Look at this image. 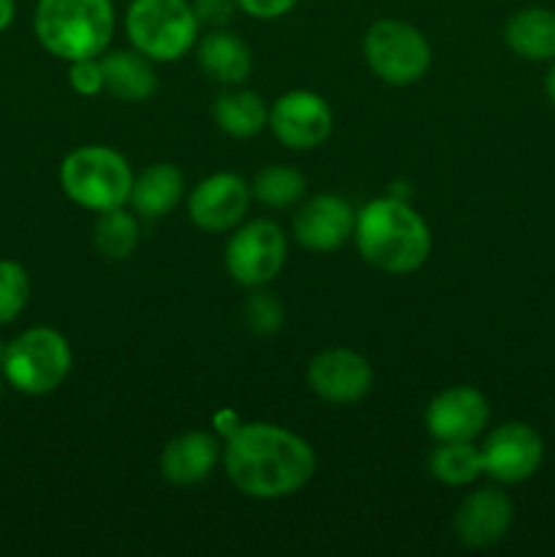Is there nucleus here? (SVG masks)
<instances>
[{
	"instance_id": "1",
	"label": "nucleus",
	"mask_w": 555,
	"mask_h": 557,
	"mask_svg": "<svg viewBox=\"0 0 555 557\" xmlns=\"http://www.w3.org/2000/svg\"><path fill=\"white\" fill-rule=\"evenodd\" d=\"M223 468L248 498L278 500L299 493L316 471L308 441L278 424H239L223 446Z\"/></svg>"
},
{
	"instance_id": "2",
	"label": "nucleus",
	"mask_w": 555,
	"mask_h": 557,
	"mask_svg": "<svg viewBox=\"0 0 555 557\" xmlns=\"http://www.w3.org/2000/svg\"><path fill=\"white\" fill-rule=\"evenodd\" d=\"M354 239L368 264L390 275H408L430 256V228L408 201L384 196L359 210Z\"/></svg>"
},
{
	"instance_id": "3",
	"label": "nucleus",
	"mask_w": 555,
	"mask_h": 557,
	"mask_svg": "<svg viewBox=\"0 0 555 557\" xmlns=\"http://www.w3.org/2000/svg\"><path fill=\"white\" fill-rule=\"evenodd\" d=\"M33 27L41 47L69 63L103 54L114 33L112 0H38Z\"/></svg>"
},
{
	"instance_id": "4",
	"label": "nucleus",
	"mask_w": 555,
	"mask_h": 557,
	"mask_svg": "<svg viewBox=\"0 0 555 557\" xmlns=\"http://www.w3.org/2000/svg\"><path fill=\"white\" fill-rule=\"evenodd\" d=\"M60 185L74 205L92 212L118 210L128 201L134 174L118 150L87 145L60 163Z\"/></svg>"
},
{
	"instance_id": "5",
	"label": "nucleus",
	"mask_w": 555,
	"mask_h": 557,
	"mask_svg": "<svg viewBox=\"0 0 555 557\" xmlns=\"http://www.w3.org/2000/svg\"><path fill=\"white\" fill-rule=\"evenodd\" d=\"M125 33L141 54L172 63L194 47L199 20L188 0H131Z\"/></svg>"
},
{
	"instance_id": "6",
	"label": "nucleus",
	"mask_w": 555,
	"mask_h": 557,
	"mask_svg": "<svg viewBox=\"0 0 555 557\" xmlns=\"http://www.w3.org/2000/svg\"><path fill=\"white\" fill-rule=\"evenodd\" d=\"M74 354L58 330L33 326L5 346L3 375L22 395H49L69 375Z\"/></svg>"
},
{
	"instance_id": "7",
	"label": "nucleus",
	"mask_w": 555,
	"mask_h": 557,
	"mask_svg": "<svg viewBox=\"0 0 555 557\" xmlns=\"http://www.w3.org/2000/svg\"><path fill=\"white\" fill-rule=\"evenodd\" d=\"M365 60L386 85H414L430 69V44L403 20H379L365 33Z\"/></svg>"
},
{
	"instance_id": "8",
	"label": "nucleus",
	"mask_w": 555,
	"mask_h": 557,
	"mask_svg": "<svg viewBox=\"0 0 555 557\" xmlns=\"http://www.w3.org/2000/svg\"><path fill=\"white\" fill-rule=\"evenodd\" d=\"M286 261V237L272 221H250L226 245V272L239 286L259 288L275 281Z\"/></svg>"
},
{
	"instance_id": "9",
	"label": "nucleus",
	"mask_w": 555,
	"mask_h": 557,
	"mask_svg": "<svg viewBox=\"0 0 555 557\" xmlns=\"http://www.w3.org/2000/svg\"><path fill=\"white\" fill-rule=\"evenodd\" d=\"M544 441L531 424L506 422L488 435L482 446L484 473L501 484H520L539 471Z\"/></svg>"
},
{
	"instance_id": "10",
	"label": "nucleus",
	"mask_w": 555,
	"mask_h": 557,
	"mask_svg": "<svg viewBox=\"0 0 555 557\" xmlns=\"http://www.w3.org/2000/svg\"><path fill=\"white\" fill-rule=\"evenodd\" d=\"M267 125L288 150H313L324 145L332 131V109L310 90H292L275 101Z\"/></svg>"
},
{
	"instance_id": "11",
	"label": "nucleus",
	"mask_w": 555,
	"mask_h": 557,
	"mask_svg": "<svg viewBox=\"0 0 555 557\" xmlns=\"http://www.w3.org/2000/svg\"><path fill=\"white\" fill-rule=\"evenodd\" d=\"M308 384L332 406H351L373 386V370L362 354L351 348H326L310 359Z\"/></svg>"
},
{
	"instance_id": "12",
	"label": "nucleus",
	"mask_w": 555,
	"mask_h": 557,
	"mask_svg": "<svg viewBox=\"0 0 555 557\" xmlns=\"http://www.w3.org/2000/svg\"><path fill=\"white\" fill-rule=\"evenodd\" d=\"M435 441H473L490 422V403L473 386H449L430 400L424 413Z\"/></svg>"
},
{
	"instance_id": "13",
	"label": "nucleus",
	"mask_w": 555,
	"mask_h": 557,
	"mask_svg": "<svg viewBox=\"0 0 555 557\" xmlns=\"http://www.w3.org/2000/svg\"><path fill=\"white\" fill-rule=\"evenodd\" d=\"M250 188L237 174H212L201 180L188 199V215L201 232H229L248 212Z\"/></svg>"
},
{
	"instance_id": "14",
	"label": "nucleus",
	"mask_w": 555,
	"mask_h": 557,
	"mask_svg": "<svg viewBox=\"0 0 555 557\" xmlns=\"http://www.w3.org/2000/svg\"><path fill=\"white\" fill-rule=\"evenodd\" d=\"M354 223H357V215L346 199L335 194H321L299 207L294 218V237L313 253H332L351 237Z\"/></svg>"
},
{
	"instance_id": "15",
	"label": "nucleus",
	"mask_w": 555,
	"mask_h": 557,
	"mask_svg": "<svg viewBox=\"0 0 555 557\" xmlns=\"http://www.w3.org/2000/svg\"><path fill=\"white\" fill-rule=\"evenodd\" d=\"M515 520L511 498L501 490H479L460 504L455 515V531L466 547L484 549L498 544Z\"/></svg>"
},
{
	"instance_id": "16",
	"label": "nucleus",
	"mask_w": 555,
	"mask_h": 557,
	"mask_svg": "<svg viewBox=\"0 0 555 557\" xmlns=\"http://www.w3.org/2000/svg\"><path fill=\"white\" fill-rule=\"evenodd\" d=\"M218 462V441L210 433H183L169 441L161 455V476L177 487H190L210 476Z\"/></svg>"
},
{
	"instance_id": "17",
	"label": "nucleus",
	"mask_w": 555,
	"mask_h": 557,
	"mask_svg": "<svg viewBox=\"0 0 555 557\" xmlns=\"http://www.w3.org/2000/svg\"><path fill=\"white\" fill-rule=\"evenodd\" d=\"M504 41L517 58L531 63L555 60V11L544 5L515 11L504 27Z\"/></svg>"
},
{
	"instance_id": "18",
	"label": "nucleus",
	"mask_w": 555,
	"mask_h": 557,
	"mask_svg": "<svg viewBox=\"0 0 555 557\" xmlns=\"http://www.w3.org/2000/svg\"><path fill=\"white\" fill-rule=\"evenodd\" d=\"M103 87L120 101H145L156 92L158 74L152 60L139 49H118L101 58Z\"/></svg>"
},
{
	"instance_id": "19",
	"label": "nucleus",
	"mask_w": 555,
	"mask_h": 557,
	"mask_svg": "<svg viewBox=\"0 0 555 557\" xmlns=\"http://www.w3.org/2000/svg\"><path fill=\"white\" fill-rule=\"evenodd\" d=\"M196 54H199L201 71L221 85H239L248 79L250 69H254L248 44L226 30L207 33Z\"/></svg>"
},
{
	"instance_id": "20",
	"label": "nucleus",
	"mask_w": 555,
	"mask_h": 557,
	"mask_svg": "<svg viewBox=\"0 0 555 557\" xmlns=\"http://www.w3.org/2000/svg\"><path fill=\"white\" fill-rule=\"evenodd\" d=\"M183 172L172 163H152L131 185V207L145 218H161L183 199Z\"/></svg>"
},
{
	"instance_id": "21",
	"label": "nucleus",
	"mask_w": 555,
	"mask_h": 557,
	"mask_svg": "<svg viewBox=\"0 0 555 557\" xmlns=\"http://www.w3.org/2000/svg\"><path fill=\"white\" fill-rule=\"evenodd\" d=\"M212 117H215L218 128L223 134L234 136V139H250V136L259 134L267 125V112L261 96L250 90H234V92H221L212 103Z\"/></svg>"
},
{
	"instance_id": "22",
	"label": "nucleus",
	"mask_w": 555,
	"mask_h": 557,
	"mask_svg": "<svg viewBox=\"0 0 555 557\" xmlns=\"http://www.w3.org/2000/svg\"><path fill=\"white\" fill-rule=\"evenodd\" d=\"M430 473L449 487L471 484L484 473L482 449L471 441H439V449L430 455Z\"/></svg>"
},
{
	"instance_id": "23",
	"label": "nucleus",
	"mask_w": 555,
	"mask_h": 557,
	"mask_svg": "<svg viewBox=\"0 0 555 557\" xmlns=\"http://www.w3.org/2000/svg\"><path fill=\"white\" fill-rule=\"evenodd\" d=\"M92 243H96V250L103 259H128V256L134 253L136 243H139V223H136V218L131 215V212H125L123 207L98 212Z\"/></svg>"
},
{
	"instance_id": "24",
	"label": "nucleus",
	"mask_w": 555,
	"mask_h": 557,
	"mask_svg": "<svg viewBox=\"0 0 555 557\" xmlns=\"http://www.w3.org/2000/svg\"><path fill=\"white\" fill-rule=\"evenodd\" d=\"M250 194L267 207H292L305 194V177L292 166H264L254 180Z\"/></svg>"
},
{
	"instance_id": "25",
	"label": "nucleus",
	"mask_w": 555,
	"mask_h": 557,
	"mask_svg": "<svg viewBox=\"0 0 555 557\" xmlns=\"http://www.w3.org/2000/svg\"><path fill=\"white\" fill-rule=\"evenodd\" d=\"M30 299V277L16 261H0V326L11 324Z\"/></svg>"
},
{
	"instance_id": "26",
	"label": "nucleus",
	"mask_w": 555,
	"mask_h": 557,
	"mask_svg": "<svg viewBox=\"0 0 555 557\" xmlns=\"http://www.w3.org/2000/svg\"><path fill=\"white\" fill-rule=\"evenodd\" d=\"M243 319H245V326H248L254 335H259V337L272 335V332L281 330V324H283L281 299L270 292L250 294V297L245 299Z\"/></svg>"
},
{
	"instance_id": "27",
	"label": "nucleus",
	"mask_w": 555,
	"mask_h": 557,
	"mask_svg": "<svg viewBox=\"0 0 555 557\" xmlns=\"http://www.w3.org/2000/svg\"><path fill=\"white\" fill-rule=\"evenodd\" d=\"M71 87H74L79 96H96L103 90V71L101 60L87 58V60H74L69 71Z\"/></svg>"
},
{
	"instance_id": "28",
	"label": "nucleus",
	"mask_w": 555,
	"mask_h": 557,
	"mask_svg": "<svg viewBox=\"0 0 555 557\" xmlns=\"http://www.w3.org/2000/svg\"><path fill=\"white\" fill-rule=\"evenodd\" d=\"M237 0H194V14L199 25L223 27L234 16Z\"/></svg>"
},
{
	"instance_id": "29",
	"label": "nucleus",
	"mask_w": 555,
	"mask_h": 557,
	"mask_svg": "<svg viewBox=\"0 0 555 557\" xmlns=\"http://www.w3.org/2000/svg\"><path fill=\"white\" fill-rule=\"evenodd\" d=\"M294 5H297V0H237V9L256 16V20H278V16L288 14Z\"/></svg>"
},
{
	"instance_id": "30",
	"label": "nucleus",
	"mask_w": 555,
	"mask_h": 557,
	"mask_svg": "<svg viewBox=\"0 0 555 557\" xmlns=\"http://www.w3.org/2000/svg\"><path fill=\"white\" fill-rule=\"evenodd\" d=\"M14 14H16L14 0H0V33L14 22Z\"/></svg>"
},
{
	"instance_id": "31",
	"label": "nucleus",
	"mask_w": 555,
	"mask_h": 557,
	"mask_svg": "<svg viewBox=\"0 0 555 557\" xmlns=\"http://www.w3.org/2000/svg\"><path fill=\"white\" fill-rule=\"evenodd\" d=\"M544 92H547L550 103H553V107H555V63L550 65L547 76H544Z\"/></svg>"
},
{
	"instance_id": "32",
	"label": "nucleus",
	"mask_w": 555,
	"mask_h": 557,
	"mask_svg": "<svg viewBox=\"0 0 555 557\" xmlns=\"http://www.w3.org/2000/svg\"><path fill=\"white\" fill-rule=\"evenodd\" d=\"M3 357H5V343L0 341V364H3Z\"/></svg>"
},
{
	"instance_id": "33",
	"label": "nucleus",
	"mask_w": 555,
	"mask_h": 557,
	"mask_svg": "<svg viewBox=\"0 0 555 557\" xmlns=\"http://www.w3.org/2000/svg\"><path fill=\"white\" fill-rule=\"evenodd\" d=\"M0 400H3V381H0Z\"/></svg>"
}]
</instances>
